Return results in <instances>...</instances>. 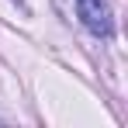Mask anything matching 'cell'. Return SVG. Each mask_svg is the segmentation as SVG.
<instances>
[{
	"label": "cell",
	"instance_id": "cell-2",
	"mask_svg": "<svg viewBox=\"0 0 128 128\" xmlns=\"http://www.w3.org/2000/svg\"><path fill=\"white\" fill-rule=\"evenodd\" d=\"M14 4H24V0H14Z\"/></svg>",
	"mask_w": 128,
	"mask_h": 128
},
{
	"label": "cell",
	"instance_id": "cell-1",
	"mask_svg": "<svg viewBox=\"0 0 128 128\" xmlns=\"http://www.w3.org/2000/svg\"><path fill=\"white\" fill-rule=\"evenodd\" d=\"M76 14L90 35L111 38L114 35V18H111V4L107 0H76Z\"/></svg>",
	"mask_w": 128,
	"mask_h": 128
}]
</instances>
